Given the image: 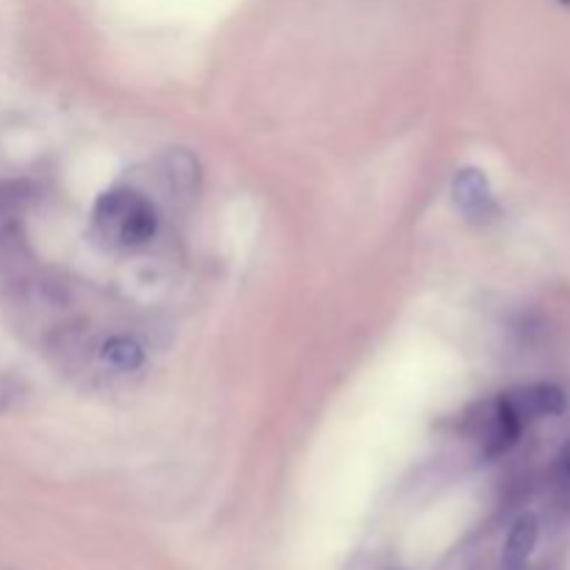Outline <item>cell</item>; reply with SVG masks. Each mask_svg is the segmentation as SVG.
<instances>
[{
  "label": "cell",
  "instance_id": "obj_1",
  "mask_svg": "<svg viewBox=\"0 0 570 570\" xmlns=\"http://www.w3.org/2000/svg\"><path fill=\"white\" fill-rule=\"evenodd\" d=\"M95 237L115 250H137L156 237V206L137 189L117 187L100 195L92 209Z\"/></svg>",
  "mask_w": 570,
  "mask_h": 570
},
{
  "label": "cell",
  "instance_id": "obj_2",
  "mask_svg": "<svg viewBox=\"0 0 570 570\" xmlns=\"http://www.w3.org/2000/svg\"><path fill=\"white\" fill-rule=\"evenodd\" d=\"M523 426H527V421L518 415V410L510 404V399L501 395V399L490 401V404H484L482 410H479L476 421H473V434H476V440L482 443L484 454L499 456L518 443Z\"/></svg>",
  "mask_w": 570,
  "mask_h": 570
},
{
  "label": "cell",
  "instance_id": "obj_3",
  "mask_svg": "<svg viewBox=\"0 0 570 570\" xmlns=\"http://www.w3.org/2000/svg\"><path fill=\"white\" fill-rule=\"evenodd\" d=\"M454 204L471 223H488L495 217V195L488 176L476 167H465L454 178Z\"/></svg>",
  "mask_w": 570,
  "mask_h": 570
},
{
  "label": "cell",
  "instance_id": "obj_4",
  "mask_svg": "<svg viewBox=\"0 0 570 570\" xmlns=\"http://www.w3.org/2000/svg\"><path fill=\"white\" fill-rule=\"evenodd\" d=\"M510 404L515 406L518 415L523 421H534V417H549V415H560L566 410V393L551 384H534V387H523L515 390V393H507Z\"/></svg>",
  "mask_w": 570,
  "mask_h": 570
},
{
  "label": "cell",
  "instance_id": "obj_5",
  "mask_svg": "<svg viewBox=\"0 0 570 570\" xmlns=\"http://www.w3.org/2000/svg\"><path fill=\"white\" fill-rule=\"evenodd\" d=\"M534 546H538V521L532 515H523L512 523L510 534L504 543V568L507 570H523V566L532 557Z\"/></svg>",
  "mask_w": 570,
  "mask_h": 570
},
{
  "label": "cell",
  "instance_id": "obj_6",
  "mask_svg": "<svg viewBox=\"0 0 570 570\" xmlns=\"http://www.w3.org/2000/svg\"><path fill=\"white\" fill-rule=\"evenodd\" d=\"M100 360H104V365H109L111 371L131 373L145 362V351L134 337L115 334V337H109L100 345Z\"/></svg>",
  "mask_w": 570,
  "mask_h": 570
},
{
  "label": "cell",
  "instance_id": "obj_7",
  "mask_svg": "<svg viewBox=\"0 0 570 570\" xmlns=\"http://www.w3.org/2000/svg\"><path fill=\"white\" fill-rule=\"evenodd\" d=\"M554 484H557V493H560V499L570 504V440L562 445L560 454H557Z\"/></svg>",
  "mask_w": 570,
  "mask_h": 570
},
{
  "label": "cell",
  "instance_id": "obj_8",
  "mask_svg": "<svg viewBox=\"0 0 570 570\" xmlns=\"http://www.w3.org/2000/svg\"><path fill=\"white\" fill-rule=\"evenodd\" d=\"M560 3H570V0H560Z\"/></svg>",
  "mask_w": 570,
  "mask_h": 570
}]
</instances>
